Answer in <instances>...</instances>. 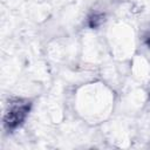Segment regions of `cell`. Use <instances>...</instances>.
Returning a JSON list of instances; mask_svg holds the SVG:
<instances>
[{"instance_id":"3","label":"cell","mask_w":150,"mask_h":150,"mask_svg":"<svg viewBox=\"0 0 150 150\" xmlns=\"http://www.w3.org/2000/svg\"><path fill=\"white\" fill-rule=\"evenodd\" d=\"M149 96H150V90H149Z\"/></svg>"},{"instance_id":"2","label":"cell","mask_w":150,"mask_h":150,"mask_svg":"<svg viewBox=\"0 0 150 150\" xmlns=\"http://www.w3.org/2000/svg\"><path fill=\"white\" fill-rule=\"evenodd\" d=\"M145 41H146V45H148V46L150 47V34H149V35L146 36V40H145Z\"/></svg>"},{"instance_id":"1","label":"cell","mask_w":150,"mask_h":150,"mask_svg":"<svg viewBox=\"0 0 150 150\" xmlns=\"http://www.w3.org/2000/svg\"><path fill=\"white\" fill-rule=\"evenodd\" d=\"M32 108V102L23 97H11L4 110V128L12 132L16 130L27 118Z\"/></svg>"}]
</instances>
